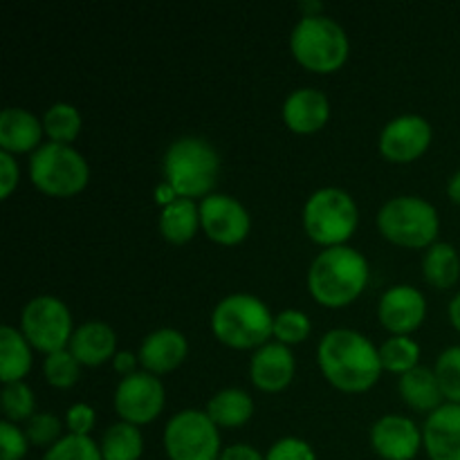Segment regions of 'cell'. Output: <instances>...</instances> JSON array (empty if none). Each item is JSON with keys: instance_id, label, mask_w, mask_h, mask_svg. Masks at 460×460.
Listing matches in <instances>:
<instances>
[{"instance_id": "1", "label": "cell", "mask_w": 460, "mask_h": 460, "mask_svg": "<svg viewBox=\"0 0 460 460\" xmlns=\"http://www.w3.org/2000/svg\"><path fill=\"white\" fill-rule=\"evenodd\" d=\"M317 362L337 389L359 394L371 389L382 371L380 350L353 328H332L319 340Z\"/></svg>"}, {"instance_id": "2", "label": "cell", "mask_w": 460, "mask_h": 460, "mask_svg": "<svg viewBox=\"0 0 460 460\" xmlns=\"http://www.w3.org/2000/svg\"><path fill=\"white\" fill-rule=\"evenodd\" d=\"M368 263L362 252L349 245L326 247L308 270V288L319 304L341 308L367 288Z\"/></svg>"}, {"instance_id": "3", "label": "cell", "mask_w": 460, "mask_h": 460, "mask_svg": "<svg viewBox=\"0 0 460 460\" xmlns=\"http://www.w3.org/2000/svg\"><path fill=\"white\" fill-rule=\"evenodd\" d=\"M166 184L182 198H207L220 171V157L211 142L187 135L169 144L162 160Z\"/></svg>"}, {"instance_id": "4", "label": "cell", "mask_w": 460, "mask_h": 460, "mask_svg": "<svg viewBox=\"0 0 460 460\" xmlns=\"http://www.w3.org/2000/svg\"><path fill=\"white\" fill-rule=\"evenodd\" d=\"M211 328L223 344L234 349H261L272 335L274 317L259 296L234 292L214 308Z\"/></svg>"}, {"instance_id": "5", "label": "cell", "mask_w": 460, "mask_h": 460, "mask_svg": "<svg viewBox=\"0 0 460 460\" xmlns=\"http://www.w3.org/2000/svg\"><path fill=\"white\" fill-rule=\"evenodd\" d=\"M292 54L301 66L314 72H332L349 57V36L335 18L326 13L301 16L290 34Z\"/></svg>"}, {"instance_id": "6", "label": "cell", "mask_w": 460, "mask_h": 460, "mask_svg": "<svg viewBox=\"0 0 460 460\" xmlns=\"http://www.w3.org/2000/svg\"><path fill=\"white\" fill-rule=\"evenodd\" d=\"M358 220L359 209L353 196L340 187H322L305 200V234L326 247L344 245L353 236Z\"/></svg>"}, {"instance_id": "7", "label": "cell", "mask_w": 460, "mask_h": 460, "mask_svg": "<svg viewBox=\"0 0 460 460\" xmlns=\"http://www.w3.org/2000/svg\"><path fill=\"white\" fill-rule=\"evenodd\" d=\"M377 227L395 245L429 247L438 236V211L420 196H395L377 211Z\"/></svg>"}, {"instance_id": "8", "label": "cell", "mask_w": 460, "mask_h": 460, "mask_svg": "<svg viewBox=\"0 0 460 460\" xmlns=\"http://www.w3.org/2000/svg\"><path fill=\"white\" fill-rule=\"evenodd\" d=\"M30 178L40 191L66 198L88 184L90 169L76 148L63 142H45L31 153Z\"/></svg>"}, {"instance_id": "9", "label": "cell", "mask_w": 460, "mask_h": 460, "mask_svg": "<svg viewBox=\"0 0 460 460\" xmlns=\"http://www.w3.org/2000/svg\"><path fill=\"white\" fill-rule=\"evenodd\" d=\"M164 449L171 460H218V425L207 411L184 409L166 422Z\"/></svg>"}, {"instance_id": "10", "label": "cell", "mask_w": 460, "mask_h": 460, "mask_svg": "<svg viewBox=\"0 0 460 460\" xmlns=\"http://www.w3.org/2000/svg\"><path fill=\"white\" fill-rule=\"evenodd\" d=\"M21 332L31 346L48 355L67 349L75 332L70 308L52 295L34 296L22 308Z\"/></svg>"}, {"instance_id": "11", "label": "cell", "mask_w": 460, "mask_h": 460, "mask_svg": "<svg viewBox=\"0 0 460 460\" xmlns=\"http://www.w3.org/2000/svg\"><path fill=\"white\" fill-rule=\"evenodd\" d=\"M164 407V386L151 371H135L124 376L115 389V409L121 420L144 425L157 418Z\"/></svg>"}, {"instance_id": "12", "label": "cell", "mask_w": 460, "mask_h": 460, "mask_svg": "<svg viewBox=\"0 0 460 460\" xmlns=\"http://www.w3.org/2000/svg\"><path fill=\"white\" fill-rule=\"evenodd\" d=\"M200 225L211 241L234 245L250 232V214L236 198L227 193H209L200 200Z\"/></svg>"}, {"instance_id": "13", "label": "cell", "mask_w": 460, "mask_h": 460, "mask_svg": "<svg viewBox=\"0 0 460 460\" xmlns=\"http://www.w3.org/2000/svg\"><path fill=\"white\" fill-rule=\"evenodd\" d=\"M431 142V124L422 115H398L382 128L380 151L394 162H411Z\"/></svg>"}, {"instance_id": "14", "label": "cell", "mask_w": 460, "mask_h": 460, "mask_svg": "<svg viewBox=\"0 0 460 460\" xmlns=\"http://www.w3.org/2000/svg\"><path fill=\"white\" fill-rule=\"evenodd\" d=\"M371 445L385 460H411L422 445V431L411 418L386 413L373 422Z\"/></svg>"}, {"instance_id": "15", "label": "cell", "mask_w": 460, "mask_h": 460, "mask_svg": "<svg viewBox=\"0 0 460 460\" xmlns=\"http://www.w3.org/2000/svg\"><path fill=\"white\" fill-rule=\"evenodd\" d=\"M425 295L407 283L385 290L380 304H377V317L394 335H407V332L416 331L425 319Z\"/></svg>"}, {"instance_id": "16", "label": "cell", "mask_w": 460, "mask_h": 460, "mask_svg": "<svg viewBox=\"0 0 460 460\" xmlns=\"http://www.w3.org/2000/svg\"><path fill=\"white\" fill-rule=\"evenodd\" d=\"M422 445L431 460H460V404H440L427 416Z\"/></svg>"}, {"instance_id": "17", "label": "cell", "mask_w": 460, "mask_h": 460, "mask_svg": "<svg viewBox=\"0 0 460 460\" xmlns=\"http://www.w3.org/2000/svg\"><path fill=\"white\" fill-rule=\"evenodd\" d=\"M250 376L263 391L286 389L295 376V355L281 341H268L252 355Z\"/></svg>"}, {"instance_id": "18", "label": "cell", "mask_w": 460, "mask_h": 460, "mask_svg": "<svg viewBox=\"0 0 460 460\" xmlns=\"http://www.w3.org/2000/svg\"><path fill=\"white\" fill-rule=\"evenodd\" d=\"M187 337L175 328H157L148 332L139 344L137 359L142 367L151 373L173 371L187 358Z\"/></svg>"}, {"instance_id": "19", "label": "cell", "mask_w": 460, "mask_h": 460, "mask_svg": "<svg viewBox=\"0 0 460 460\" xmlns=\"http://www.w3.org/2000/svg\"><path fill=\"white\" fill-rule=\"evenodd\" d=\"M328 115H331V103L317 88L292 90L283 103V119L295 133H314L326 124Z\"/></svg>"}, {"instance_id": "20", "label": "cell", "mask_w": 460, "mask_h": 460, "mask_svg": "<svg viewBox=\"0 0 460 460\" xmlns=\"http://www.w3.org/2000/svg\"><path fill=\"white\" fill-rule=\"evenodd\" d=\"M115 346L117 335L108 323L97 322H85L79 323L72 332V340L67 344V350L76 358L79 364H88V367H99L106 359L115 358Z\"/></svg>"}, {"instance_id": "21", "label": "cell", "mask_w": 460, "mask_h": 460, "mask_svg": "<svg viewBox=\"0 0 460 460\" xmlns=\"http://www.w3.org/2000/svg\"><path fill=\"white\" fill-rule=\"evenodd\" d=\"M43 124L27 108H4L0 112V148L9 153L31 151L40 146Z\"/></svg>"}, {"instance_id": "22", "label": "cell", "mask_w": 460, "mask_h": 460, "mask_svg": "<svg viewBox=\"0 0 460 460\" xmlns=\"http://www.w3.org/2000/svg\"><path fill=\"white\" fill-rule=\"evenodd\" d=\"M398 391L409 407L418 411H434L443 404V389L438 385V377L431 368L416 367L411 371L402 373L398 380Z\"/></svg>"}, {"instance_id": "23", "label": "cell", "mask_w": 460, "mask_h": 460, "mask_svg": "<svg viewBox=\"0 0 460 460\" xmlns=\"http://www.w3.org/2000/svg\"><path fill=\"white\" fill-rule=\"evenodd\" d=\"M31 367L30 341L18 328L0 326V380L4 385L21 382Z\"/></svg>"}, {"instance_id": "24", "label": "cell", "mask_w": 460, "mask_h": 460, "mask_svg": "<svg viewBox=\"0 0 460 460\" xmlns=\"http://www.w3.org/2000/svg\"><path fill=\"white\" fill-rule=\"evenodd\" d=\"M198 223H200V205H196L191 198L175 196L162 209L160 232L166 241L187 243L196 234Z\"/></svg>"}, {"instance_id": "25", "label": "cell", "mask_w": 460, "mask_h": 460, "mask_svg": "<svg viewBox=\"0 0 460 460\" xmlns=\"http://www.w3.org/2000/svg\"><path fill=\"white\" fill-rule=\"evenodd\" d=\"M207 413L216 425L238 427L250 420L252 413H254V402H252V395L247 391L229 386V389L218 391L207 402Z\"/></svg>"}, {"instance_id": "26", "label": "cell", "mask_w": 460, "mask_h": 460, "mask_svg": "<svg viewBox=\"0 0 460 460\" xmlns=\"http://www.w3.org/2000/svg\"><path fill=\"white\" fill-rule=\"evenodd\" d=\"M422 272L434 288H452L460 277V256L449 243H434L427 247L422 259Z\"/></svg>"}, {"instance_id": "27", "label": "cell", "mask_w": 460, "mask_h": 460, "mask_svg": "<svg viewBox=\"0 0 460 460\" xmlns=\"http://www.w3.org/2000/svg\"><path fill=\"white\" fill-rule=\"evenodd\" d=\"M99 447L103 460H139L144 452L142 431L133 422H115L106 429Z\"/></svg>"}, {"instance_id": "28", "label": "cell", "mask_w": 460, "mask_h": 460, "mask_svg": "<svg viewBox=\"0 0 460 460\" xmlns=\"http://www.w3.org/2000/svg\"><path fill=\"white\" fill-rule=\"evenodd\" d=\"M377 350H380L382 368L400 373V376L416 368L418 359H420V346L413 340H409L407 335L389 337V340L382 341V346Z\"/></svg>"}, {"instance_id": "29", "label": "cell", "mask_w": 460, "mask_h": 460, "mask_svg": "<svg viewBox=\"0 0 460 460\" xmlns=\"http://www.w3.org/2000/svg\"><path fill=\"white\" fill-rule=\"evenodd\" d=\"M43 128L52 142H72L81 130V115L72 103L58 102L48 108L43 117Z\"/></svg>"}, {"instance_id": "30", "label": "cell", "mask_w": 460, "mask_h": 460, "mask_svg": "<svg viewBox=\"0 0 460 460\" xmlns=\"http://www.w3.org/2000/svg\"><path fill=\"white\" fill-rule=\"evenodd\" d=\"M43 460H103L102 447L90 436L67 434L48 447Z\"/></svg>"}, {"instance_id": "31", "label": "cell", "mask_w": 460, "mask_h": 460, "mask_svg": "<svg viewBox=\"0 0 460 460\" xmlns=\"http://www.w3.org/2000/svg\"><path fill=\"white\" fill-rule=\"evenodd\" d=\"M443 395L449 402L460 404V344L449 346L436 359L434 368Z\"/></svg>"}, {"instance_id": "32", "label": "cell", "mask_w": 460, "mask_h": 460, "mask_svg": "<svg viewBox=\"0 0 460 460\" xmlns=\"http://www.w3.org/2000/svg\"><path fill=\"white\" fill-rule=\"evenodd\" d=\"M4 420H30L34 416V394L25 382H9L0 394Z\"/></svg>"}, {"instance_id": "33", "label": "cell", "mask_w": 460, "mask_h": 460, "mask_svg": "<svg viewBox=\"0 0 460 460\" xmlns=\"http://www.w3.org/2000/svg\"><path fill=\"white\" fill-rule=\"evenodd\" d=\"M45 377L52 386H58V389H66V386H72L76 380H79L81 364L76 362L75 355L67 349L57 350V353H49L43 362Z\"/></svg>"}, {"instance_id": "34", "label": "cell", "mask_w": 460, "mask_h": 460, "mask_svg": "<svg viewBox=\"0 0 460 460\" xmlns=\"http://www.w3.org/2000/svg\"><path fill=\"white\" fill-rule=\"evenodd\" d=\"M310 332V319L308 314L301 313V310H281V313L274 317V328L272 335L277 337L281 344L290 346V344H299L308 337Z\"/></svg>"}, {"instance_id": "35", "label": "cell", "mask_w": 460, "mask_h": 460, "mask_svg": "<svg viewBox=\"0 0 460 460\" xmlns=\"http://www.w3.org/2000/svg\"><path fill=\"white\" fill-rule=\"evenodd\" d=\"M61 420H58L54 413H34V416L27 420L25 434L30 438V443L34 445H49L52 447L61 436Z\"/></svg>"}, {"instance_id": "36", "label": "cell", "mask_w": 460, "mask_h": 460, "mask_svg": "<svg viewBox=\"0 0 460 460\" xmlns=\"http://www.w3.org/2000/svg\"><path fill=\"white\" fill-rule=\"evenodd\" d=\"M30 447L25 429H18L12 420L0 422V460H21Z\"/></svg>"}, {"instance_id": "37", "label": "cell", "mask_w": 460, "mask_h": 460, "mask_svg": "<svg viewBox=\"0 0 460 460\" xmlns=\"http://www.w3.org/2000/svg\"><path fill=\"white\" fill-rule=\"evenodd\" d=\"M265 460H317L314 449L305 440L288 436V438L277 440L265 454Z\"/></svg>"}, {"instance_id": "38", "label": "cell", "mask_w": 460, "mask_h": 460, "mask_svg": "<svg viewBox=\"0 0 460 460\" xmlns=\"http://www.w3.org/2000/svg\"><path fill=\"white\" fill-rule=\"evenodd\" d=\"M66 422L70 434H79V436H88V431L93 429L94 425V409L88 407V404L79 402L72 404L66 413Z\"/></svg>"}, {"instance_id": "39", "label": "cell", "mask_w": 460, "mask_h": 460, "mask_svg": "<svg viewBox=\"0 0 460 460\" xmlns=\"http://www.w3.org/2000/svg\"><path fill=\"white\" fill-rule=\"evenodd\" d=\"M18 184V164L9 151L0 148V196L7 198Z\"/></svg>"}, {"instance_id": "40", "label": "cell", "mask_w": 460, "mask_h": 460, "mask_svg": "<svg viewBox=\"0 0 460 460\" xmlns=\"http://www.w3.org/2000/svg\"><path fill=\"white\" fill-rule=\"evenodd\" d=\"M218 460H265V456H261V452L252 445L245 443H236V445H229L220 452Z\"/></svg>"}, {"instance_id": "41", "label": "cell", "mask_w": 460, "mask_h": 460, "mask_svg": "<svg viewBox=\"0 0 460 460\" xmlns=\"http://www.w3.org/2000/svg\"><path fill=\"white\" fill-rule=\"evenodd\" d=\"M112 362H115L117 371L124 373V376H130V373H135L133 368H135V362H137V358H135L133 353H128V350H121V353L115 355Z\"/></svg>"}, {"instance_id": "42", "label": "cell", "mask_w": 460, "mask_h": 460, "mask_svg": "<svg viewBox=\"0 0 460 460\" xmlns=\"http://www.w3.org/2000/svg\"><path fill=\"white\" fill-rule=\"evenodd\" d=\"M447 193H449V198H452V200L456 202V205H460V169L452 175V178H449Z\"/></svg>"}, {"instance_id": "43", "label": "cell", "mask_w": 460, "mask_h": 460, "mask_svg": "<svg viewBox=\"0 0 460 460\" xmlns=\"http://www.w3.org/2000/svg\"><path fill=\"white\" fill-rule=\"evenodd\" d=\"M449 319H452L454 328L460 331V292L454 295V299L449 301Z\"/></svg>"}]
</instances>
